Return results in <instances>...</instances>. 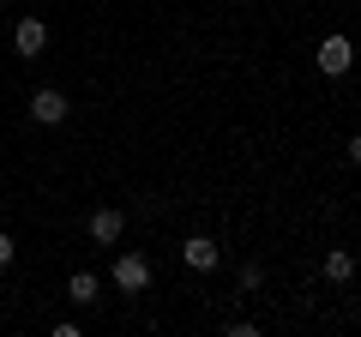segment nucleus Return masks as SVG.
<instances>
[{
  "label": "nucleus",
  "instance_id": "obj_1",
  "mask_svg": "<svg viewBox=\"0 0 361 337\" xmlns=\"http://www.w3.org/2000/svg\"><path fill=\"white\" fill-rule=\"evenodd\" d=\"M109 277H115L121 295H145V289H151V265H145V253H121Z\"/></svg>",
  "mask_w": 361,
  "mask_h": 337
},
{
  "label": "nucleus",
  "instance_id": "obj_2",
  "mask_svg": "<svg viewBox=\"0 0 361 337\" xmlns=\"http://www.w3.org/2000/svg\"><path fill=\"white\" fill-rule=\"evenodd\" d=\"M313 61H319V73H325V78H343L349 66H355V49H349V37L337 30V37H325V42H319V54H313Z\"/></svg>",
  "mask_w": 361,
  "mask_h": 337
},
{
  "label": "nucleus",
  "instance_id": "obj_3",
  "mask_svg": "<svg viewBox=\"0 0 361 337\" xmlns=\"http://www.w3.org/2000/svg\"><path fill=\"white\" fill-rule=\"evenodd\" d=\"M180 259L193 265V271H217V265H223V247L211 241V235H187V241H180Z\"/></svg>",
  "mask_w": 361,
  "mask_h": 337
},
{
  "label": "nucleus",
  "instance_id": "obj_4",
  "mask_svg": "<svg viewBox=\"0 0 361 337\" xmlns=\"http://www.w3.org/2000/svg\"><path fill=\"white\" fill-rule=\"evenodd\" d=\"M66 109H73V103H66V97L54 91V85L30 97V121H42V127H61V121H66Z\"/></svg>",
  "mask_w": 361,
  "mask_h": 337
},
{
  "label": "nucleus",
  "instance_id": "obj_5",
  "mask_svg": "<svg viewBox=\"0 0 361 337\" xmlns=\"http://www.w3.org/2000/svg\"><path fill=\"white\" fill-rule=\"evenodd\" d=\"M13 42H18V54H25V61H37V54L49 49V25H42V18H18Z\"/></svg>",
  "mask_w": 361,
  "mask_h": 337
},
{
  "label": "nucleus",
  "instance_id": "obj_6",
  "mask_svg": "<svg viewBox=\"0 0 361 337\" xmlns=\"http://www.w3.org/2000/svg\"><path fill=\"white\" fill-rule=\"evenodd\" d=\"M121 229H127V211H115V205H103V211H90V241H121Z\"/></svg>",
  "mask_w": 361,
  "mask_h": 337
},
{
  "label": "nucleus",
  "instance_id": "obj_7",
  "mask_svg": "<svg viewBox=\"0 0 361 337\" xmlns=\"http://www.w3.org/2000/svg\"><path fill=\"white\" fill-rule=\"evenodd\" d=\"M66 301H78V307L103 301V277H97V271H73V277H66Z\"/></svg>",
  "mask_w": 361,
  "mask_h": 337
},
{
  "label": "nucleus",
  "instance_id": "obj_8",
  "mask_svg": "<svg viewBox=\"0 0 361 337\" xmlns=\"http://www.w3.org/2000/svg\"><path fill=\"white\" fill-rule=\"evenodd\" d=\"M325 277H331V283H349V277H355V253H349V247H331V253H325Z\"/></svg>",
  "mask_w": 361,
  "mask_h": 337
},
{
  "label": "nucleus",
  "instance_id": "obj_9",
  "mask_svg": "<svg viewBox=\"0 0 361 337\" xmlns=\"http://www.w3.org/2000/svg\"><path fill=\"white\" fill-rule=\"evenodd\" d=\"M259 283H265V271H259V265H253V259H247V265H241V289H247V295H253V289H259Z\"/></svg>",
  "mask_w": 361,
  "mask_h": 337
},
{
  "label": "nucleus",
  "instance_id": "obj_10",
  "mask_svg": "<svg viewBox=\"0 0 361 337\" xmlns=\"http://www.w3.org/2000/svg\"><path fill=\"white\" fill-rule=\"evenodd\" d=\"M6 265H13V235L0 229V271H6Z\"/></svg>",
  "mask_w": 361,
  "mask_h": 337
},
{
  "label": "nucleus",
  "instance_id": "obj_11",
  "mask_svg": "<svg viewBox=\"0 0 361 337\" xmlns=\"http://www.w3.org/2000/svg\"><path fill=\"white\" fill-rule=\"evenodd\" d=\"M349 163H361V133H355V139H349Z\"/></svg>",
  "mask_w": 361,
  "mask_h": 337
},
{
  "label": "nucleus",
  "instance_id": "obj_12",
  "mask_svg": "<svg viewBox=\"0 0 361 337\" xmlns=\"http://www.w3.org/2000/svg\"><path fill=\"white\" fill-rule=\"evenodd\" d=\"M0 6H6V0H0Z\"/></svg>",
  "mask_w": 361,
  "mask_h": 337
}]
</instances>
